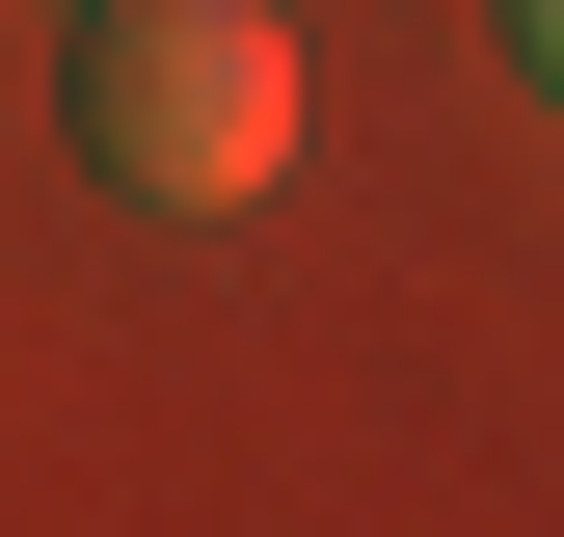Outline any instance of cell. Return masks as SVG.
I'll return each mask as SVG.
<instances>
[{"label":"cell","instance_id":"6da1fadb","mask_svg":"<svg viewBox=\"0 0 564 537\" xmlns=\"http://www.w3.org/2000/svg\"><path fill=\"white\" fill-rule=\"evenodd\" d=\"M54 108H82V162L134 216H242V188L296 162V28H269V0H82Z\"/></svg>","mask_w":564,"mask_h":537},{"label":"cell","instance_id":"7a4b0ae2","mask_svg":"<svg viewBox=\"0 0 564 537\" xmlns=\"http://www.w3.org/2000/svg\"><path fill=\"white\" fill-rule=\"evenodd\" d=\"M511 54H538V108H564V0H511Z\"/></svg>","mask_w":564,"mask_h":537}]
</instances>
